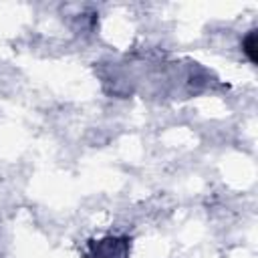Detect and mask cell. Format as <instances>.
<instances>
[{
	"instance_id": "cell-1",
	"label": "cell",
	"mask_w": 258,
	"mask_h": 258,
	"mask_svg": "<svg viewBox=\"0 0 258 258\" xmlns=\"http://www.w3.org/2000/svg\"><path fill=\"white\" fill-rule=\"evenodd\" d=\"M93 254L97 258H129L127 238H103L93 244Z\"/></svg>"
},
{
	"instance_id": "cell-2",
	"label": "cell",
	"mask_w": 258,
	"mask_h": 258,
	"mask_svg": "<svg viewBox=\"0 0 258 258\" xmlns=\"http://www.w3.org/2000/svg\"><path fill=\"white\" fill-rule=\"evenodd\" d=\"M244 52L248 54V58H250L252 62H256V38H254V32L248 34L246 44H244Z\"/></svg>"
}]
</instances>
